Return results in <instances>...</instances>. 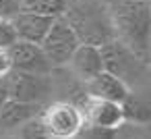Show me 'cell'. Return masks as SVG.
I'll return each mask as SVG.
<instances>
[{
    "instance_id": "cell-1",
    "label": "cell",
    "mask_w": 151,
    "mask_h": 139,
    "mask_svg": "<svg viewBox=\"0 0 151 139\" xmlns=\"http://www.w3.org/2000/svg\"><path fill=\"white\" fill-rule=\"evenodd\" d=\"M114 38L149 62L151 4L149 0H108Z\"/></svg>"
},
{
    "instance_id": "cell-2",
    "label": "cell",
    "mask_w": 151,
    "mask_h": 139,
    "mask_svg": "<svg viewBox=\"0 0 151 139\" xmlns=\"http://www.w3.org/2000/svg\"><path fill=\"white\" fill-rule=\"evenodd\" d=\"M62 19L70 25L81 44L101 46L114 40L108 0H66Z\"/></svg>"
},
{
    "instance_id": "cell-3",
    "label": "cell",
    "mask_w": 151,
    "mask_h": 139,
    "mask_svg": "<svg viewBox=\"0 0 151 139\" xmlns=\"http://www.w3.org/2000/svg\"><path fill=\"white\" fill-rule=\"evenodd\" d=\"M104 71L120 79L128 89H143L149 85V62L139 58L116 38L99 46Z\"/></svg>"
},
{
    "instance_id": "cell-4",
    "label": "cell",
    "mask_w": 151,
    "mask_h": 139,
    "mask_svg": "<svg viewBox=\"0 0 151 139\" xmlns=\"http://www.w3.org/2000/svg\"><path fill=\"white\" fill-rule=\"evenodd\" d=\"M6 91L11 100L27 102V104H42L46 106L52 102L54 93V77L50 75H33V73H21V71H9L4 75Z\"/></svg>"
},
{
    "instance_id": "cell-5",
    "label": "cell",
    "mask_w": 151,
    "mask_h": 139,
    "mask_svg": "<svg viewBox=\"0 0 151 139\" xmlns=\"http://www.w3.org/2000/svg\"><path fill=\"white\" fill-rule=\"evenodd\" d=\"M42 118L50 133V139H73L85 125L81 106L66 100L48 102L42 110Z\"/></svg>"
},
{
    "instance_id": "cell-6",
    "label": "cell",
    "mask_w": 151,
    "mask_h": 139,
    "mask_svg": "<svg viewBox=\"0 0 151 139\" xmlns=\"http://www.w3.org/2000/svg\"><path fill=\"white\" fill-rule=\"evenodd\" d=\"M79 44L81 42L75 35V31L70 29V25L62 17H56L40 46H42L48 62L52 64V69H60V67H66V62L70 60V56Z\"/></svg>"
},
{
    "instance_id": "cell-7",
    "label": "cell",
    "mask_w": 151,
    "mask_h": 139,
    "mask_svg": "<svg viewBox=\"0 0 151 139\" xmlns=\"http://www.w3.org/2000/svg\"><path fill=\"white\" fill-rule=\"evenodd\" d=\"M6 52H9L13 71L33 73V75H50L52 73V64L48 62V58H46L40 44L17 40Z\"/></svg>"
},
{
    "instance_id": "cell-8",
    "label": "cell",
    "mask_w": 151,
    "mask_h": 139,
    "mask_svg": "<svg viewBox=\"0 0 151 139\" xmlns=\"http://www.w3.org/2000/svg\"><path fill=\"white\" fill-rule=\"evenodd\" d=\"M56 17L44 15V13H33V11H19L17 15L11 17V23L19 35V40L23 42H33V44H42L44 35L48 33L50 25L54 23Z\"/></svg>"
},
{
    "instance_id": "cell-9",
    "label": "cell",
    "mask_w": 151,
    "mask_h": 139,
    "mask_svg": "<svg viewBox=\"0 0 151 139\" xmlns=\"http://www.w3.org/2000/svg\"><path fill=\"white\" fill-rule=\"evenodd\" d=\"M70 71L73 77H77L81 83L89 81L91 77H95L97 73L104 71L101 64V54H99V46H91V44H79L77 50L73 52L70 60L66 62V67Z\"/></svg>"
},
{
    "instance_id": "cell-10",
    "label": "cell",
    "mask_w": 151,
    "mask_h": 139,
    "mask_svg": "<svg viewBox=\"0 0 151 139\" xmlns=\"http://www.w3.org/2000/svg\"><path fill=\"white\" fill-rule=\"evenodd\" d=\"M83 114H85V122L93 125V127H101V129H116L124 122L122 116V108L118 102H108V100H93L87 98V102L83 104Z\"/></svg>"
},
{
    "instance_id": "cell-11",
    "label": "cell",
    "mask_w": 151,
    "mask_h": 139,
    "mask_svg": "<svg viewBox=\"0 0 151 139\" xmlns=\"http://www.w3.org/2000/svg\"><path fill=\"white\" fill-rule=\"evenodd\" d=\"M83 87H85L87 98H93V100H108V102H118V104H120V102L126 98V93H128V87H126L120 79H116L114 75H110V73H106V71L97 73V75L91 77L89 81H85Z\"/></svg>"
},
{
    "instance_id": "cell-12",
    "label": "cell",
    "mask_w": 151,
    "mask_h": 139,
    "mask_svg": "<svg viewBox=\"0 0 151 139\" xmlns=\"http://www.w3.org/2000/svg\"><path fill=\"white\" fill-rule=\"evenodd\" d=\"M42 110H44L42 104H27V102H17V100L9 98L0 106V135L13 133L25 120L42 114Z\"/></svg>"
},
{
    "instance_id": "cell-13",
    "label": "cell",
    "mask_w": 151,
    "mask_h": 139,
    "mask_svg": "<svg viewBox=\"0 0 151 139\" xmlns=\"http://www.w3.org/2000/svg\"><path fill=\"white\" fill-rule=\"evenodd\" d=\"M120 108H122L124 120H128V122H141V125L151 122V104H149L147 87L128 89L126 98L120 102Z\"/></svg>"
},
{
    "instance_id": "cell-14",
    "label": "cell",
    "mask_w": 151,
    "mask_h": 139,
    "mask_svg": "<svg viewBox=\"0 0 151 139\" xmlns=\"http://www.w3.org/2000/svg\"><path fill=\"white\" fill-rule=\"evenodd\" d=\"M23 11H33V13H44L50 17H62L66 0H19Z\"/></svg>"
},
{
    "instance_id": "cell-15",
    "label": "cell",
    "mask_w": 151,
    "mask_h": 139,
    "mask_svg": "<svg viewBox=\"0 0 151 139\" xmlns=\"http://www.w3.org/2000/svg\"><path fill=\"white\" fill-rule=\"evenodd\" d=\"M13 135H15L17 139H50V133H48V129H46V125H44L42 114H37V116L25 120L21 127H17V129L13 131Z\"/></svg>"
},
{
    "instance_id": "cell-16",
    "label": "cell",
    "mask_w": 151,
    "mask_h": 139,
    "mask_svg": "<svg viewBox=\"0 0 151 139\" xmlns=\"http://www.w3.org/2000/svg\"><path fill=\"white\" fill-rule=\"evenodd\" d=\"M114 139H151V127L124 120L120 127L114 129Z\"/></svg>"
},
{
    "instance_id": "cell-17",
    "label": "cell",
    "mask_w": 151,
    "mask_h": 139,
    "mask_svg": "<svg viewBox=\"0 0 151 139\" xmlns=\"http://www.w3.org/2000/svg\"><path fill=\"white\" fill-rule=\"evenodd\" d=\"M73 139H114V131H112V129L93 127V125L85 122V125L81 127V131H79Z\"/></svg>"
},
{
    "instance_id": "cell-18",
    "label": "cell",
    "mask_w": 151,
    "mask_h": 139,
    "mask_svg": "<svg viewBox=\"0 0 151 139\" xmlns=\"http://www.w3.org/2000/svg\"><path fill=\"white\" fill-rule=\"evenodd\" d=\"M17 40H19V35H17L11 19H0V48L9 50Z\"/></svg>"
},
{
    "instance_id": "cell-19",
    "label": "cell",
    "mask_w": 151,
    "mask_h": 139,
    "mask_svg": "<svg viewBox=\"0 0 151 139\" xmlns=\"http://www.w3.org/2000/svg\"><path fill=\"white\" fill-rule=\"evenodd\" d=\"M21 11L19 0H0V19H11Z\"/></svg>"
},
{
    "instance_id": "cell-20",
    "label": "cell",
    "mask_w": 151,
    "mask_h": 139,
    "mask_svg": "<svg viewBox=\"0 0 151 139\" xmlns=\"http://www.w3.org/2000/svg\"><path fill=\"white\" fill-rule=\"evenodd\" d=\"M9 71H11V58H9V52L0 48V77H4Z\"/></svg>"
},
{
    "instance_id": "cell-21",
    "label": "cell",
    "mask_w": 151,
    "mask_h": 139,
    "mask_svg": "<svg viewBox=\"0 0 151 139\" xmlns=\"http://www.w3.org/2000/svg\"><path fill=\"white\" fill-rule=\"evenodd\" d=\"M9 100V91H6V81L4 77H0V106H2L4 102Z\"/></svg>"
}]
</instances>
